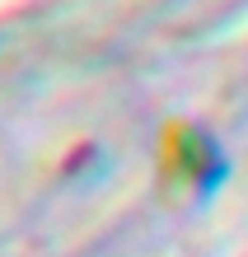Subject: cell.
I'll list each match as a JSON object with an SVG mask.
<instances>
[{
  "mask_svg": "<svg viewBox=\"0 0 248 257\" xmlns=\"http://www.w3.org/2000/svg\"><path fill=\"white\" fill-rule=\"evenodd\" d=\"M164 164H169L174 173L197 178V183H206L211 173H220V159H215L211 136H201V131L188 126V122H174V126L164 131Z\"/></svg>",
  "mask_w": 248,
  "mask_h": 257,
  "instance_id": "6da1fadb",
  "label": "cell"
}]
</instances>
